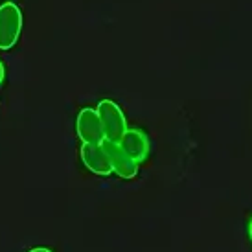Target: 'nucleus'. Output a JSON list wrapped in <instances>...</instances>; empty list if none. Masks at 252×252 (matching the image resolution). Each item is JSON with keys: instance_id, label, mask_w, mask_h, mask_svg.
<instances>
[{"instance_id": "nucleus-1", "label": "nucleus", "mask_w": 252, "mask_h": 252, "mask_svg": "<svg viewBox=\"0 0 252 252\" xmlns=\"http://www.w3.org/2000/svg\"><path fill=\"white\" fill-rule=\"evenodd\" d=\"M22 11L19 4L13 0H7L0 4V50H11L19 42L22 32Z\"/></svg>"}, {"instance_id": "nucleus-2", "label": "nucleus", "mask_w": 252, "mask_h": 252, "mask_svg": "<svg viewBox=\"0 0 252 252\" xmlns=\"http://www.w3.org/2000/svg\"><path fill=\"white\" fill-rule=\"evenodd\" d=\"M96 112H98L99 116L101 127H103L105 140L120 144L122 136L127 131V120L124 111H122V107L116 101H112V99H101L98 107H96Z\"/></svg>"}, {"instance_id": "nucleus-3", "label": "nucleus", "mask_w": 252, "mask_h": 252, "mask_svg": "<svg viewBox=\"0 0 252 252\" xmlns=\"http://www.w3.org/2000/svg\"><path fill=\"white\" fill-rule=\"evenodd\" d=\"M76 131L83 144H101L105 140L103 127H101V122H99L96 109L85 107V109L79 111L76 122Z\"/></svg>"}, {"instance_id": "nucleus-4", "label": "nucleus", "mask_w": 252, "mask_h": 252, "mask_svg": "<svg viewBox=\"0 0 252 252\" xmlns=\"http://www.w3.org/2000/svg\"><path fill=\"white\" fill-rule=\"evenodd\" d=\"M101 146L105 147L107 155H109L112 173H116V175H118L120 179H124V181H131V179L136 177L140 164L134 160V158H131V157H129V155H127L126 151L118 146V144L103 140L101 142Z\"/></svg>"}, {"instance_id": "nucleus-5", "label": "nucleus", "mask_w": 252, "mask_h": 252, "mask_svg": "<svg viewBox=\"0 0 252 252\" xmlns=\"http://www.w3.org/2000/svg\"><path fill=\"white\" fill-rule=\"evenodd\" d=\"M79 157H81L85 168L92 171L94 175L107 177L112 173L109 155H107L105 147L101 144H83L79 149Z\"/></svg>"}, {"instance_id": "nucleus-6", "label": "nucleus", "mask_w": 252, "mask_h": 252, "mask_svg": "<svg viewBox=\"0 0 252 252\" xmlns=\"http://www.w3.org/2000/svg\"><path fill=\"white\" fill-rule=\"evenodd\" d=\"M118 146L131 158H134V160L138 162V164L147 160V155H149V138H147V134L144 131H140V129H127Z\"/></svg>"}, {"instance_id": "nucleus-7", "label": "nucleus", "mask_w": 252, "mask_h": 252, "mask_svg": "<svg viewBox=\"0 0 252 252\" xmlns=\"http://www.w3.org/2000/svg\"><path fill=\"white\" fill-rule=\"evenodd\" d=\"M4 76H6V68H4V63L0 61V85L4 81Z\"/></svg>"}, {"instance_id": "nucleus-8", "label": "nucleus", "mask_w": 252, "mask_h": 252, "mask_svg": "<svg viewBox=\"0 0 252 252\" xmlns=\"http://www.w3.org/2000/svg\"><path fill=\"white\" fill-rule=\"evenodd\" d=\"M28 252H52V251L46 249V247H35V249H30Z\"/></svg>"}, {"instance_id": "nucleus-9", "label": "nucleus", "mask_w": 252, "mask_h": 252, "mask_svg": "<svg viewBox=\"0 0 252 252\" xmlns=\"http://www.w3.org/2000/svg\"><path fill=\"white\" fill-rule=\"evenodd\" d=\"M249 238H251V241H252V219H251V223H249Z\"/></svg>"}]
</instances>
